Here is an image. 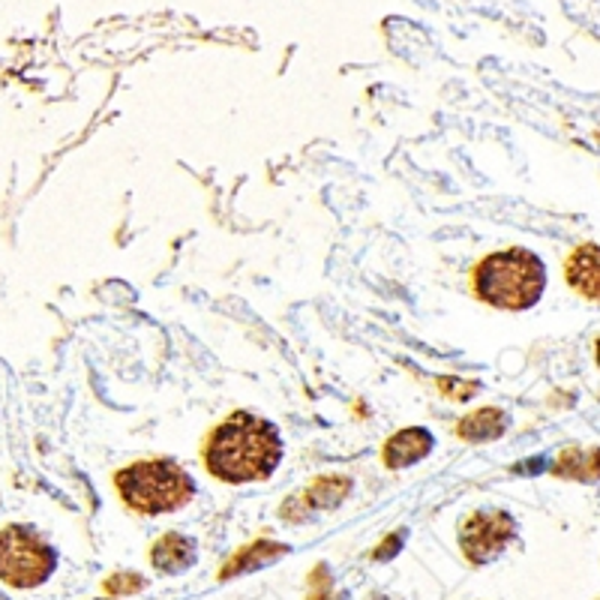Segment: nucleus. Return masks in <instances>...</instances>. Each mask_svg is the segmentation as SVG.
Wrapping results in <instances>:
<instances>
[{"instance_id": "obj_12", "label": "nucleus", "mask_w": 600, "mask_h": 600, "mask_svg": "<svg viewBox=\"0 0 600 600\" xmlns=\"http://www.w3.org/2000/svg\"><path fill=\"white\" fill-rule=\"evenodd\" d=\"M552 475L567 480H583V483H595V480H600V447H567L555 459Z\"/></svg>"}, {"instance_id": "obj_5", "label": "nucleus", "mask_w": 600, "mask_h": 600, "mask_svg": "<svg viewBox=\"0 0 600 600\" xmlns=\"http://www.w3.org/2000/svg\"><path fill=\"white\" fill-rule=\"evenodd\" d=\"M516 540V523L507 511H475L459 528V547L468 564L495 562Z\"/></svg>"}, {"instance_id": "obj_16", "label": "nucleus", "mask_w": 600, "mask_h": 600, "mask_svg": "<svg viewBox=\"0 0 600 600\" xmlns=\"http://www.w3.org/2000/svg\"><path fill=\"white\" fill-rule=\"evenodd\" d=\"M403 538H406V531H396V535H387V538H384L382 547L372 552V559H375V562H387L391 555H396V552H399V547H403Z\"/></svg>"}, {"instance_id": "obj_14", "label": "nucleus", "mask_w": 600, "mask_h": 600, "mask_svg": "<svg viewBox=\"0 0 600 600\" xmlns=\"http://www.w3.org/2000/svg\"><path fill=\"white\" fill-rule=\"evenodd\" d=\"M439 391L447 399H454V403H466L478 391V384L466 382V379H456V375H444V379H439Z\"/></svg>"}, {"instance_id": "obj_8", "label": "nucleus", "mask_w": 600, "mask_h": 600, "mask_svg": "<svg viewBox=\"0 0 600 600\" xmlns=\"http://www.w3.org/2000/svg\"><path fill=\"white\" fill-rule=\"evenodd\" d=\"M432 451V435L420 427H408V430H399L396 435L387 439L384 444V466L387 468H406L420 463L423 456Z\"/></svg>"}, {"instance_id": "obj_17", "label": "nucleus", "mask_w": 600, "mask_h": 600, "mask_svg": "<svg viewBox=\"0 0 600 600\" xmlns=\"http://www.w3.org/2000/svg\"><path fill=\"white\" fill-rule=\"evenodd\" d=\"M595 358H598V367H600V336H598V343H595Z\"/></svg>"}, {"instance_id": "obj_19", "label": "nucleus", "mask_w": 600, "mask_h": 600, "mask_svg": "<svg viewBox=\"0 0 600 600\" xmlns=\"http://www.w3.org/2000/svg\"><path fill=\"white\" fill-rule=\"evenodd\" d=\"M0 600H7V598H3V595H0Z\"/></svg>"}, {"instance_id": "obj_7", "label": "nucleus", "mask_w": 600, "mask_h": 600, "mask_svg": "<svg viewBox=\"0 0 600 600\" xmlns=\"http://www.w3.org/2000/svg\"><path fill=\"white\" fill-rule=\"evenodd\" d=\"M567 286L586 300L600 303V243H583L571 252V259L564 264Z\"/></svg>"}, {"instance_id": "obj_15", "label": "nucleus", "mask_w": 600, "mask_h": 600, "mask_svg": "<svg viewBox=\"0 0 600 600\" xmlns=\"http://www.w3.org/2000/svg\"><path fill=\"white\" fill-rule=\"evenodd\" d=\"M307 600H339L331 588V574L324 571V564H319L310 574V595Z\"/></svg>"}, {"instance_id": "obj_13", "label": "nucleus", "mask_w": 600, "mask_h": 600, "mask_svg": "<svg viewBox=\"0 0 600 600\" xmlns=\"http://www.w3.org/2000/svg\"><path fill=\"white\" fill-rule=\"evenodd\" d=\"M108 598H120V595H135V591H142L144 588V576L142 574H132V571H120V574H111L103 583Z\"/></svg>"}, {"instance_id": "obj_2", "label": "nucleus", "mask_w": 600, "mask_h": 600, "mask_svg": "<svg viewBox=\"0 0 600 600\" xmlns=\"http://www.w3.org/2000/svg\"><path fill=\"white\" fill-rule=\"evenodd\" d=\"M547 286V267L535 252L502 250L475 267V291L483 303L499 310L535 307Z\"/></svg>"}, {"instance_id": "obj_6", "label": "nucleus", "mask_w": 600, "mask_h": 600, "mask_svg": "<svg viewBox=\"0 0 600 600\" xmlns=\"http://www.w3.org/2000/svg\"><path fill=\"white\" fill-rule=\"evenodd\" d=\"M348 492H351V480L343 478V475H327V478L312 480L307 490L298 492V495H291V499L283 504V516H286L288 523L310 519V514L336 507L343 499H348Z\"/></svg>"}, {"instance_id": "obj_10", "label": "nucleus", "mask_w": 600, "mask_h": 600, "mask_svg": "<svg viewBox=\"0 0 600 600\" xmlns=\"http://www.w3.org/2000/svg\"><path fill=\"white\" fill-rule=\"evenodd\" d=\"M151 564L159 574H180L195 564V543L178 531H168L151 547Z\"/></svg>"}, {"instance_id": "obj_1", "label": "nucleus", "mask_w": 600, "mask_h": 600, "mask_svg": "<svg viewBox=\"0 0 600 600\" xmlns=\"http://www.w3.org/2000/svg\"><path fill=\"white\" fill-rule=\"evenodd\" d=\"M283 456L274 423L250 411H235L204 444V466L223 483H252L274 475Z\"/></svg>"}, {"instance_id": "obj_9", "label": "nucleus", "mask_w": 600, "mask_h": 600, "mask_svg": "<svg viewBox=\"0 0 600 600\" xmlns=\"http://www.w3.org/2000/svg\"><path fill=\"white\" fill-rule=\"evenodd\" d=\"M286 552L288 547L274 543V540H252L247 547H240V550L219 567V579H235V576L240 574H250V571L267 567V564H274L276 559H283Z\"/></svg>"}, {"instance_id": "obj_3", "label": "nucleus", "mask_w": 600, "mask_h": 600, "mask_svg": "<svg viewBox=\"0 0 600 600\" xmlns=\"http://www.w3.org/2000/svg\"><path fill=\"white\" fill-rule=\"evenodd\" d=\"M115 487L123 504L142 516L171 514L190 502L195 492L190 475L168 459H144L120 468L115 475Z\"/></svg>"}, {"instance_id": "obj_11", "label": "nucleus", "mask_w": 600, "mask_h": 600, "mask_svg": "<svg viewBox=\"0 0 600 600\" xmlns=\"http://www.w3.org/2000/svg\"><path fill=\"white\" fill-rule=\"evenodd\" d=\"M507 430V411L495 406L478 408V411H471L466 418L456 423V435L463 439V442H492V439H499L502 432Z\"/></svg>"}, {"instance_id": "obj_18", "label": "nucleus", "mask_w": 600, "mask_h": 600, "mask_svg": "<svg viewBox=\"0 0 600 600\" xmlns=\"http://www.w3.org/2000/svg\"><path fill=\"white\" fill-rule=\"evenodd\" d=\"M370 600H391V598H387V595H372Z\"/></svg>"}, {"instance_id": "obj_4", "label": "nucleus", "mask_w": 600, "mask_h": 600, "mask_svg": "<svg viewBox=\"0 0 600 600\" xmlns=\"http://www.w3.org/2000/svg\"><path fill=\"white\" fill-rule=\"evenodd\" d=\"M55 550L27 526L0 528V583L10 588H36L55 574Z\"/></svg>"}]
</instances>
